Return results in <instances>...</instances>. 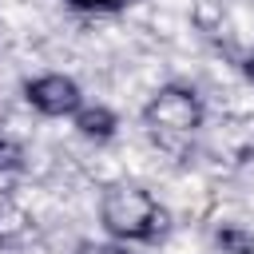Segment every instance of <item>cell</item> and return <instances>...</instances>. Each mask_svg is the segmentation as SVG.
I'll list each match as a JSON object with an SVG mask.
<instances>
[{
	"mask_svg": "<svg viewBox=\"0 0 254 254\" xmlns=\"http://www.w3.org/2000/svg\"><path fill=\"white\" fill-rule=\"evenodd\" d=\"M75 131L83 135V139H95V143H107L111 135H115V127H119V119H115V111L111 107H79L75 115Z\"/></svg>",
	"mask_w": 254,
	"mask_h": 254,
	"instance_id": "4",
	"label": "cell"
},
{
	"mask_svg": "<svg viewBox=\"0 0 254 254\" xmlns=\"http://www.w3.org/2000/svg\"><path fill=\"white\" fill-rule=\"evenodd\" d=\"M24 99L40 115H75L83 107V91L71 75H36L24 83Z\"/></svg>",
	"mask_w": 254,
	"mask_h": 254,
	"instance_id": "3",
	"label": "cell"
},
{
	"mask_svg": "<svg viewBox=\"0 0 254 254\" xmlns=\"http://www.w3.org/2000/svg\"><path fill=\"white\" fill-rule=\"evenodd\" d=\"M99 218H103V230L119 242H155L171 226L167 206L135 183L107 187V194L99 202Z\"/></svg>",
	"mask_w": 254,
	"mask_h": 254,
	"instance_id": "1",
	"label": "cell"
},
{
	"mask_svg": "<svg viewBox=\"0 0 254 254\" xmlns=\"http://www.w3.org/2000/svg\"><path fill=\"white\" fill-rule=\"evenodd\" d=\"M143 119H147V127H151L155 135H163V139H187V135H194V131L202 127V103H198V95H194L190 87L171 83V87H159V91L147 99Z\"/></svg>",
	"mask_w": 254,
	"mask_h": 254,
	"instance_id": "2",
	"label": "cell"
},
{
	"mask_svg": "<svg viewBox=\"0 0 254 254\" xmlns=\"http://www.w3.org/2000/svg\"><path fill=\"white\" fill-rule=\"evenodd\" d=\"M71 254H127V246H119V242H79Z\"/></svg>",
	"mask_w": 254,
	"mask_h": 254,
	"instance_id": "8",
	"label": "cell"
},
{
	"mask_svg": "<svg viewBox=\"0 0 254 254\" xmlns=\"http://www.w3.org/2000/svg\"><path fill=\"white\" fill-rule=\"evenodd\" d=\"M16 167H20V147L0 135V175H4V171H16Z\"/></svg>",
	"mask_w": 254,
	"mask_h": 254,
	"instance_id": "7",
	"label": "cell"
},
{
	"mask_svg": "<svg viewBox=\"0 0 254 254\" xmlns=\"http://www.w3.org/2000/svg\"><path fill=\"white\" fill-rule=\"evenodd\" d=\"M242 71H246V79H250V83H254V56H250V60H246V67H242Z\"/></svg>",
	"mask_w": 254,
	"mask_h": 254,
	"instance_id": "9",
	"label": "cell"
},
{
	"mask_svg": "<svg viewBox=\"0 0 254 254\" xmlns=\"http://www.w3.org/2000/svg\"><path fill=\"white\" fill-rule=\"evenodd\" d=\"M218 246L226 254H254V234L242 226H222L218 230Z\"/></svg>",
	"mask_w": 254,
	"mask_h": 254,
	"instance_id": "5",
	"label": "cell"
},
{
	"mask_svg": "<svg viewBox=\"0 0 254 254\" xmlns=\"http://www.w3.org/2000/svg\"><path fill=\"white\" fill-rule=\"evenodd\" d=\"M67 4L79 12H119V8H131L135 0H67Z\"/></svg>",
	"mask_w": 254,
	"mask_h": 254,
	"instance_id": "6",
	"label": "cell"
}]
</instances>
